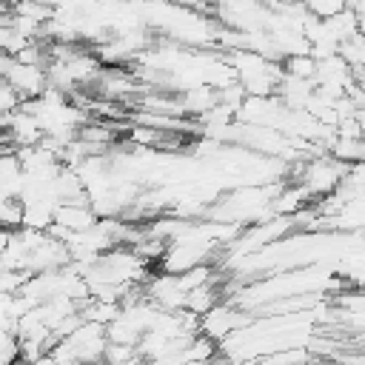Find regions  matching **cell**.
<instances>
[{"instance_id":"12","label":"cell","mask_w":365,"mask_h":365,"mask_svg":"<svg viewBox=\"0 0 365 365\" xmlns=\"http://www.w3.org/2000/svg\"><path fill=\"white\" fill-rule=\"evenodd\" d=\"M0 225L20 228L23 225V200L20 197H0Z\"/></svg>"},{"instance_id":"4","label":"cell","mask_w":365,"mask_h":365,"mask_svg":"<svg viewBox=\"0 0 365 365\" xmlns=\"http://www.w3.org/2000/svg\"><path fill=\"white\" fill-rule=\"evenodd\" d=\"M314 88H317L314 80L294 77V74H285V71H282V77H279L274 94L279 97V103H282L285 108H305V103H308V97H311Z\"/></svg>"},{"instance_id":"11","label":"cell","mask_w":365,"mask_h":365,"mask_svg":"<svg viewBox=\"0 0 365 365\" xmlns=\"http://www.w3.org/2000/svg\"><path fill=\"white\" fill-rule=\"evenodd\" d=\"M336 51H339V57H342L348 66H365V34L356 31L354 37L342 40Z\"/></svg>"},{"instance_id":"10","label":"cell","mask_w":365,"mask_h":365,"mask_svg":"<svg viewBox=\"0 0 365 365\" xmlns=\"http://www.w3.org/2000/svg\"><path fill=\"white\" fill-rule=\"evenodd\" d=\"M282 71L311 80L317 71V57L314 54H288V57H282Z\"/></svg>"},{"instance_id":"15","label":"cell","mask_w":365,"mask_h":365,"mask_svg":"<svg viewBox=\"0 0 365 365\" xmlns=\"http://www.w3.org/2000/svg\"><path fill=\"white\" fill-rule=\"evenodd\" d=\"M308 351H279V354H268V362H297V359H308Z\"/></svg>"},{"instance_id":"5","label":"cell","mask_w":365,"mask_h":365,"mask_svg":"<svg viewBox=\"0 0 365 365\" xmlns=\"http://www.w3.org/2000/svg\"><path fill=\"white\" fill-rule=\"evenodd\" d=\"M54 222L71 228V231H86L97 222V214L91 202H57L54 205Z\"/></svg>"},{"instance_id":"1","label":"cell","mask_w":365,"mask_h":365,"mask_svg":"<svg viewBox=\"0 0 365 365\" xmlns=\"http://www.w3.org/2000/svg\"><path fill=\"white\" fill-rule=\"evenodd\" d=\"M348 171V163L331 157L328 151L319 154V157H311L308 163L297 165V174H299V185H305V191L311 197H325L331 191H336L339 180L345 177Z\"/></svg>"},{"instance_id":"9","label":"cell","mask_w":365,"mask_h":365,"mask_svg":"<svg viewBox=\"0 0 365 365\" xmlns=\"http://www.w3.org/2000/svg\"><path fill=\"white\" fill-rule=\"evenodd\" d=\"M217 302H220V288L214 285V279L205 282V285H197V288L185 291V308L194 311V314H200V317H202L211 305H217Z\"/></svg>"},{"instance_id":"14","label":"cell","mask_w":365,"mask_h":365,"mask_svg":"<svg viewBox=\"0 0 365 365\" xmlns=\"http://www.w3.org/2000/svg\"><path fill=\"white\" fill-rule=\"evenodd\" d=\"M20 359V348H17V336L6 328H0V362H14Z\"/></svg>"},{"instance_id":"3","label":"cell","mask_w":365,"mask_h":365,"mask_svg":"<svg viewBox=\"0 0 365 365\" xmlns=\"http://www.w3.org/2000/svg\"><path fill=\"white\" fill-rule=\"evenodd\" d=\"M11 88L20 94V100H31V97H40L48 86V77H46V66H31V63H20L17 57L9 63L6 74H3Z\"/></svg>"},{"instance_id":"2","label":"cell","mask_w":365,"mask_h":365,"mask_svg":"<svg viewBox=\"0 0 365 365\" xmlns=\"http://www.w3.org/2000/svg\"><path fill=\"white\" fill-rule=\"evenodd\" d=\"M248 325H251V317H248L245 311H240V308H234V305H222V302L211 305V308L200 317V334H205V336L214 339V342L228 339L231 334H237V331H242V328H248Z\"/></svg>"},{"instance_id":"7","label":"cell","mask_w":365,"mask_h":365,"mask_svg":"<svg viewBox=\"0 0 365 365\" xmlns=\"http://www.w3.org/2000/svg\"><path fill=\"white\" fill-rule=\"evenodd\" d=\"M331 157L342 160V163H365V137H334L331 148H328Z\"/></svg>"},{"instance_id":"6","label":"cell","mask_w":365,"mask_h":365,"mask_svg":"<svg viewBox=\"0 0 365 365\" xmlns=\"http://www.w3.org/2000/svg\"><path fill=\"white\" fill-rule=\"evenodd\" d=\"M180 97V106H182V114L188 117H200L202 111H208L214 103H217V88L208 86V83H194L188 88H182Z\"/></svg>"},{"instance_id":"13","label":"cell","mask_w":365,"mask_h":365,"mask_svg":"<svg viewBox=\"0 0 365 365\" xmlns=\"http://www.w3.org/2000/svg\"><path fill=\"white\" fill-rule=\"evenodd\" d=\"M103 359H108V362H131V359H140V354H137V345H125V342H108V339H106Z\"/></svg>"},{"instance_id":"8","label":"cell","mask_w":365,"mask_h":365,"mask_svg":"<svg viewBox=\"0 0 365 365\" xmlns=\"http://www.w3.org/2000/svg\"><path fill=\"white\" fill-rule=\"evenodd\" d=\"M325 23H328V29L334 31V37H336L339 43L348 40V37H354V34L359 31V17H356V11H354L351 6H342L339 11L328 14Z\"/></svg>"},{"instance_id":"17","label":"cell","mask_w":365,"mask_h":365,"mask_svg":"<svg viewBox=\"0 0 365 365\" xmlns=\"http://www.w3.org/2000/svg\"><path fill=\"white\" fill-rule=\"evenodd\" d=\"M359 31L365 34V14H359Z\"/></svg>"},{"instance_id":"16","label":"cell","mask_w":365,"mask_h":365,"mask_svg":"<svg viewBox=\"0 0 365 365\" xmlns=\"http://www.w3.org/2000/svg\"><path fill=\"white\" fill-rule=\"evenodd\" d=\"M9 240H11V228H3V225H0V251L9 245Z\"/></svg>"}]
</instances>
